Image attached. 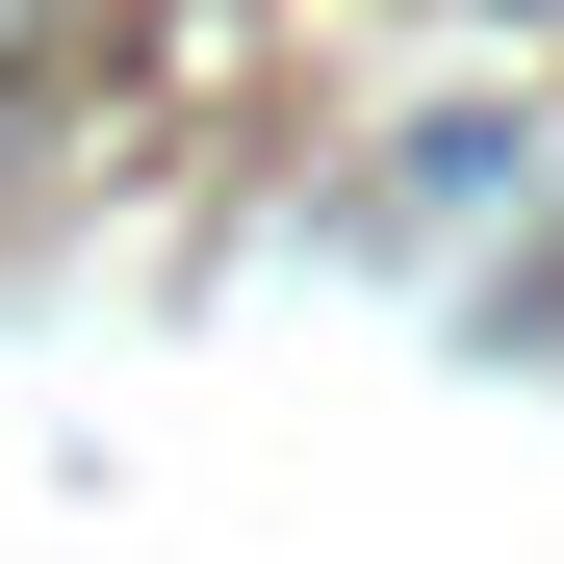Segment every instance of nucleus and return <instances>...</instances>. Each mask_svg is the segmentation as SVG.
Masks as SVG:
<instances>
[{"mask_svg":"<svg viewBox=\"0 0 564 564\" xmlns=\"http://www.w3.org/2000/svg\"><path fill=\"white\" fill-rule=\"evenodd\" d=\"M129 26H154V0H0V104H77Z\"/></svg>","mask_w":564,"mask_h":564,"instance_id":"nucleus-1","label":"nucleus"}]
</instances>
